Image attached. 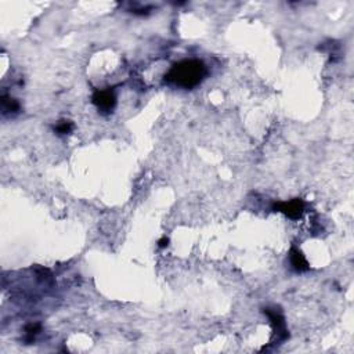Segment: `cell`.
<instances>
[{
  "label": "cell",
  "instance_id": "obj_1",
  "mask_svg": "<svg viewBox=\"0 0 354 354\" xmlns=\"http://www.w3.org/2000/svg\"><path fill=\"white\" fill-rule=\"evenodd\" d=\"M206 76V66L199 60H184L174 64L165 75V82L181 89L198 86Z\"/></svg>",
  "mask_w": 354,
  "mask_h": 354
},
{
  "label": "cell",
  "instance_id": "obj_2",
  "mask_svg": "<svg viewBox=\"0 0 354 354\" xmlns=\"http://www.w3.org/2000/svg\"><path fill=\"white\" fill-rule=\"evenodd\" d=\"M93 102L102 112H111L115 108L116 97L112 90H97L93 94Z\"/></svg>",
  "mask_w": 354,
  "mask_h": 354
},
{
  "label": "cell",
  "instance_id": "obj_3",
  "mask_svg": "<svg viewBox=\"0 0 354 354\" xmlns=\"http://www.w3.org/2000/svg\"><path fill=\"white\" fill-rule=\"evenodd\" d=\"M276 209L278 212L285 213L291 219H299L305 210V202L302 199L296 198L289 201V202H280L276 205Z\"/></svg>",
  "mask_w": 354,
  "mask_h": 354
},
{
  "label": "cell",
  "instance_id": "obj_4",
  "mask_svg": "<svg viewBox=\"0 0 354 354\" xmlns=\"http://www.w3.org/2000/svg\"><path fill=\"white\" fill-rule=\"evenodd\" d=\"M264 313L269 316L271 324L274 325V331L278 335V341H284L287 339L288 332H287V327H285V320L277 310H271V309H264Z\"/></svg>",
  "mask_w": 354,
  "mask_h": 354
},
{
  "label": "cell",
  "instance_id": "obj_5",
  "mask_svg": "<svg viewBox=\"0 0 354 354\" xmlns=\"http://www.w3.org/2000/svg\"><path fill=\"white\" fill-rule=\"evenodd\" d=\"M291 263L296 271H307L310 269L305 255L300 252L299 249H295V248L291 251Z\"/></svg>",
  "mask_w": 354,
  "mask_h": 354
},
{
  "label": "cell",
  "instance_id": "obj_6",
  "mask_svg": "<svg viewBox=\"0 0 354 354\" xmlns=\"http://www.w3.org/2000/svg\"><path fill=\"white\" fill-rule=\"evenodd\" d=\"M1 105H3V111L4 112H18L19 104L15 98L8 96L1 97Z\"/></svg>",
  "mask_w": 354,
  "mask_h": 354
},
{
  "label": "cell",
  "instance_id": "obj_7",
  "mask_svg": "<svg viewBox=\"0 0 354 354\" xmlns=\"http://www.w3.org/2000/svg\"><path fill=\"white\" fill-rule=\"evenodd\" d=\"M54 130L58 134H69L73 130V123L71 120H60L54 126Z\"/></svg>",
  "mask_w": 354,
  "mask_h": 354
},
{
  "label": "cell",
  "instance_id": "obj_8",
  "mask_svg": "<svg viewBox=\"0 0 354 354\" xmlns=\"http://www.w3.org/2000/svg\"><path fill=\"white\" fill-rule=\"evenodd\" d=\"M39 330H40V327H39L37 324L26 327V336H28V341H32V339L35 338V335L39 332Z\"/></svg>",
  "mask_w": 354,
  "mask_h": 354
},
{
  "label": "cell",
  "instance_id": "obj_9",
  "mask_svg": "<svg viewBox=\"0 0 354 354\" xmlns=\"http://www.w3.org/2000/svg\"><path fill=\"white\" fill-rule=\"evenodd\" d=\"M168 245H169V238H166V237H163L162 240H159V242H158V246H159V248H166Z\"/></svg>",
  "mask_w": 354,
  "mask_h": 354
}]
</instances>
